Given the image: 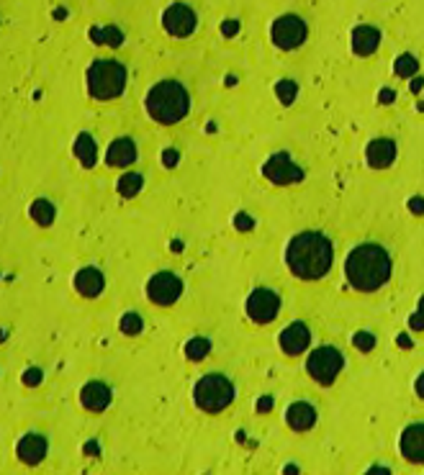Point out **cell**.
Listing matches in <instances>:
<instances>
[{
	"label": "cell",
	"instance_id": "cell-1",
	"mask_svg": "<svg viewBox=\"0 0 424 475\" xmlns=\"http://www.w3.org/2000/svg\"><path fill=\"white\" fill-rule=\"evenodd\" d=\"M285 260H288V268H291L293 275L303 277V280H319V277L329 273L334 249H331V242L324 234L303 231V234L291 239Z\"/></svg>",
	"mask_w": 424,
	"mask_h": 475
},
{
	"label": "cell",
	"instance_id": "cell-2",
	"mask_svg": "<svg viewBox=\"0 0 424 475\" xmlns=\"http://www.w3.org/2000/svg\"><path fill=\"white\" fill-rule=\"evenodd\" d=\"M345 273L355 291H378L391 277V257L381 245H357L347 254Z\"/></svg>",
	"mask_w": 424,
	"mask_h": 475
},
{
	"label": "cell",
	"instance_id": "cell-3",
	"mask_svg": "<svg viewBox=\"0 0 424 475\" xmlns=\"http://www.w3.org/2000/svg\"><path fill=\"white\" fill-rule=\"evenodd\" d=\"M191 108V98L180 83L175 80H162L146 92V113L152 116L154 121L160 123H177L185 118Z\"/></svg>",
	"mask_w": 424,
	"mask_h": 475
},
{
	"label": "cell",
	"instance_id": "cell-4",
	"mask_svg": "<svg viewBox=\"0 0 424 475\" xmlns=\"http://www.w3.org/2000/svg\"><path fill=\"white\" fill-rule=\"evenodd\" d=\"M126 85V67L116 60H95L88 69V90L93 98L111 100L123 92Z\"/></svg>",
	"mask_w": 424,
	"mask_h": 475
},
{
	"label": "cell",
	"instance_id": "cell-5",
	"mask_svg": "<svg viewBox=\"0 0 424 475\" xmlns=\"http://www.w3.org/2000/svg\"><path fill=\"white\" fill-rule=\"evenodd\" d=\"M193 399H196V406L200 411L216 414V411L226 408L234 401V383H231L229 378L219 376V373L203 376L196 383V388H193Z\"/></svg>",
	"mask_w": 424,
	"mask_h": 475
},
{
	"label": "cell",
	"instance_id": "cell-6",
	"mask_svg": "<svg viewBox=\"0 0 424 475\" xmlns=\"http://www.w3.org/2000/svg\"><path fill=\"white\" fill-rule=\"evenodd\" d=\"M342 365H345V357H342V352L334 350V347H319V350H314V352L308 354L306 360L308 376L322 385L334 383L337 376L342 373Z\"/></svg>",
	"mask_w": 424,
	"mask_h": 475
},
{
	"label": "cell",
	"instance_id": "cell-7",
	"mask_svg": "<svg viewBox=\"0 0 424 475\" xmlns=\"http://www.w3.org/2000/svg\"><path fill=\"white\" fill-rule=\"evenodd\" d=\"M280 311V296L270 288H257V291L247 298V314L257 324H270Z\"/></svg>",
	"mask_w": 424,
	"mask_h": 475
},
{
	"label": "cell",
	"instance_id": "cell-8",
	"mask_svg": "<svg viewBox=\"0 0 424 475\" xmlns=\"http://www.w3.org/2000/svg\"><path fill=\"white\" fill-rule=\"evenodd\" d=\"M183 293V283L180 277L172 273H157V275L146 283V296L157 306H172Z\"/></svg>",
	"mask_w": 424,
	"mask_h": 475
},
{
	"label": "cell",
	"instance_id": "cell-9",
	"mask_svg": "<svg viewBox=\"0 0 424 475\" xmlns=\"http://www.w3.org/2000/svg\"><path fill=\"white\" fill-rule=\"evenodd\" d=\"M303 39H306V23L301 21L299 15H280L273 23V41L280 49H296L303 44Z\"/></svg>",
	"mask_w": 424,
	"mask_h": 475
},
{
	"label": "cell",
	"instance_id": "cell-10",
	"mask_svg": "<svg viewBox=\"0 0 424 475\" xmlns=\"http://www.w3.org/2000/svg\"><path fill=\"white\" fill-rule=\"evenodd\" d=\"M162 23H165L167 34L185 39L196 31V26H198V15H196V11H193L191 6H185V3H175V6H170L167 11H165Z\"/></svg>",
	"mask_w": 424,
	"mask_h": 475
},
{
	"label": "cell",
	"instance_id": "cell-11",
	"mask_svg": "<svg viewBox=\"0 0 424 475\" xmlns=\"http://www.w3.org/2000/svg\"><path fill=\"white\" fill-rule=\"evenodd\" d=\"M262 172H265V177H268L270 183H280V185L296 183V180L303 177L301 167L288 157V154H275V157H270L268 165L262 167Z\"/></svg>",
	"mask_w": 424,
	"mask_h": 475
},
{
	"label": "cell",
	"instance_id": "cell-12",
	"mask_svg": "<svg viewBox=\"0 0 424 475\" xmlns=\"http://www.w3.org/2000/svg\"><path fill=\"white\" fill-rule=\"evenodd\" d=\"M401 455L409 462H424V424H409L401 434Z\"/></svg>",
	"mask_w": 424,
	"mask_h": 475
},
{
	"label": "cell",
	"instance_id": "cell-13",
	"mask_svg": "<svg viewBox=\"0 0 424 475\" xmlns=\"http://www.w3.org/2000/svg\"><path fill=\"white\" fill-rule=\"evenodd\" d=\"M308 342H311V331H308L306 324L301 322L291 324V326L280 334V347H283L285 354H301L308 347Z\"/></svg>",
	"mask_w": 424,
	"mask_h": 475
},
{
	"label": "cell",
	"instance_id": "cell-14",
	"mask_svg": "<svg viewBox=\"0 0 424 475\" xmlns=\"http://www.w3.org/2000/svg\"><path fill=\"white\" fill-rule=\"evenodd\" d=\"M134 160H137V144L129 137H118L116 142H111L106 154L108 167H126Z\"/></svg>",
	"mask_w": 424,
	"mask_h": 475
},
{
	"label": "cell",
	"instance_id": "cell-15",
	"mask_svg": "<svg viewBox=\"0 0 424 475\" xmlns=\"http://www.w3.org/2000/svg\"><path fill=\"white\" fill-rule=\"evenodd\" d=\"M80 401H83L85 408H90V411H103L108 408L111 404V388L106 383H100V380H93L83 388L80 393Z\"/></svg>",
	"mask_w": 424,
	"mask_h": 475
},
{
	"label": "cell",
	"instance_id": "cell-16",
	"mask_svg": "<svg viewBox=\"0 0 424 475\" xmlns=\"http://www.w3.org/2000/svg\"><path fill=\"white\" fill-rule=\"evenodd\" d=\"M393 160H396V144H393L391 139H376V142H370V146H368L370 167L383 170V167H388Z\"/></svg>",
	"mask_w": 424,
	"mask_h": 475
},
{
	"label": "cell",
	"instance_id": "cell-17",
	"mask_svg": "<svg viewBox=\"0 0 424 475\" xmlns=\"http://www.w3.org/2000/svg\"><path fill=\"white\" fill-rule=\"evenodd\" d=\"M381 44V31L373 29V26H357L353 31V49L355 54H360V57H368L373 54Z\"/></svg>",
	"mask_w": 424,
	"mask_h": 475
},
{
	"label": "cell",
	"instance_id": "cell-18",
	"mask_svg": "<svg viewBox=\"0 0 424 475\" xmlns=\"http://www.w3.org/2000/svg\"><path fill=\"white\" fill-rule=\"evenodd\" d=\"M46 455V439L41 434H26V437L18 442V457L29 465H36L41 462V457Z\"/></svg>",
	"mask_w": 424,
	"mask_h": 475
},
{
	"label": "cell",
	"instance_id": "cell-19",
	"mask_svg": "<svg viewBox=\"0 0 424 475\" xmlns=\"http://www.w3.org/2000/svg\"><path fill=\"white\" fill-rule=\"evenodd\" d=\"M75 288L80 291V296H85V298H95V296L103 291V275H100V270L83 268L75 275Z\"/></svg>",
	"mask_w": 424,
	"mask_h": 475
},
{
	"label": "cell",
	"instance_id": "cell-20",
	"mask_svg": "<svg viewBox=\"0 0 424 475\" xmlns=\"http://www.w3.org/2000/svg\"><path fill=\"white\" fill-rule=\"evenodd\" d=\"M316 422V408L311 406V404H306V401H299V404H293L291 408H288V424H291L293 429H311Z\"/></svg>",
	"mask_w": 424,
	"mask_h": 475
},
{
	"label": "cell",
	"instance_id": "cell-21",
	"mask_svg": "<svg viewBox=\"0 0 424 475\" xmlns=\"http://www.w3.org/2000/svg\"><path fill=\"white\" fill-rule=\"evenodd\" d=\"M75 154L85 167H93V165H95V142H93L90 134H80V137H77Z\"/></svg>",
	"mask_w": 424,
	"mask_h": 475
},
{
	"label": "cell",
	"instance_id": "cell-22",
	"mask_svg": "<svg viewBox=\"0 0 424 475\" xmlns=\"http://www.w3.org/2000/svg\"><path fill=\"white\" fill-rule=\"evenodd\" d=\"M31 219L39 223V226H49L54 221V206L49 200L39 198L31 203Z\"/></svg>",
	"mask_w": 424,
	"mask_h": 475
},
{
	"label": "cell",
	"instance_id": "cell-23",
	"mask_svg": "<svg viewBox=\"0 0 424 475\" xmlns=\"http://www.w3.org/2000/svg\"><path fill=\"white\" fill-rule=\"evenodd\" d=\"M93 39L98 41V44H106V46H118L121 44V31L114 29V26H106V29H95L93 31Z\"/></svg>",
	"mask_w": 424,
	"mask_h": 475
},
{
	"label": "cell",
	"instance_id": "cell-24",
	"mask_svg": "<svg viewBox=\"0 0 424 475\" xmlns=\"http://www.w3.org/2000/svg\"><path fill=\"white\" fill-rule=\"evenodd\" d=\"M142 185H144L142 183V175L131 172V175H123L121 180H118V193L129 198V195H137V193L142 191Z\"/></svg>",
	"mask_w": 424,
	"mask_h": 475
},
{
	"label": "cell",
	"instance_id": "cell-25",
	"mask_svg": "<svg viewBox=\"0 0 424 475\" xmlns=\"http://www.w3.org/2000/svg\"><path fill=\"white\" fill-rule=\"evenodd\" d=\"M275 90L280 103H283V106H291L293 100H296V95H299V85L293 83V80H280V83L275 85Z\"/></svg>",
	"mask_w": 424,
	"mask_h": 475
},
{
	"label": "cell",
	"instance_id": "cell-26",
	"mask_svg": "<svg viewBox=\"0 0 424 475\" xmlns=\"http://www.w3.org/2000/svg\"><path fill=\"white\" fill-rule=\"evenodd\" d=\"M419 69V62H416L414 54H401L396 60V75L399 77H411Z\"/></svg>",
	"mask_w": 424,
	"mask_h": 475
},
{
	"label": "cell",
	"instance_id": "cell-27",
	"mask_svg": "<svg viewBox=\"0 0 424 475\" xmlns=\"http://www.w3.org/2000/svg\"><path fill=\"white\" fill-rule=\"evenodd\" d=\"M208 350H211V345H208L206 339H193V342H188V347H185V352H188L191 360H203L208 354Z\"/></svg>",
	"mask_w": 424,
	"mask_h": 475
},
{
	"label": "cell",
	"instance_id": "cell-28",
	"mask_svg": "<svg viewBox=\"0 0 424 475\" xmlns=\"http://www.w3.org/2000/svg\"><path fill=\"white\" fill-rule=\"evenodd\" d=\"M121 331L123 334H129V337H134V334H139L142 331V319H139V314H126L121 319Z\"/></svg>",
	"mask_w": 424,
	"mask_h": 475
},
{
	"label": "cell",
	"instance_id": "cell-29",
	"mask_svg": "<svg viewBox=\"0 0 424 475\" xmlns=\"http://www.w3.org/2000/svg\"><path fill=\"white\" fill-rule=\"evenodd\" d=\"M353 342H355V347H357L360 352H370V350L376 347V337H373L370 331H357Z\"/></svg>",
	"mask_w": 424,
	"mask_h": 475
},
{
	"label": "cell",
	"instance_id": "cell-30",
	"mask_svg": "<svg viewBox=\"0 0 424 475\" xmlns=\"http://www.w3.org/2000/svg\"><path fill=\"white\" fill-rule=\"evenodd\" d=\"M237 226H239V229H242V231L252 229V219H247L245 214H239V216H237Z\"/></svg>",
	"mask_w": 424,
	"mask_h": 475
},
{
	"label": "cell",
	"instance_id": "cell-31",
	"mask_svg": "<svg viewBox=\"0 0 424 475\" xmlns=\"http://www.w3.org/2000/svg\"><path fill=\"white\" fill-rule=\"evenodd\" d=\"M411 211H414V214H424V200L419 198V200H411Z\"/></svg>",
	"mask_w": 424,
	"mask_h": 475
},
{
	"label": "cell",
	"instance_id": "cell-32",
	"mask_svg": "<svg viewBox=\"0 0 424 475\" xmlns=\"http://www.w3.org/2000/svg\"><path fill=\"white\" fill-rule=\"evenodd\" d=\"M411 329H424V316H414L411 319Z\"/></svg>",
	"mask_w": 424,
	"mask_h": 475
},
{
	"label": "cell",
	"instance_id": "cell-33",
	"mask_svg": "<svg viewBox=\"0 0 424 475\" xmlns=\"http://www.w3.org/2000/svg\"><path fill=\"white\" fill-rule=\"evenodd\" d=\"M416 393H419V396L424 399V376L416 378Z\"/></svg>",
	"mask_w": 424,
	"mask_h": 475
},
{
	"label": "cell",
	"instance_id": "cell-34",
	"mask_svg": "<svg viewBox=\"0 0 424 475\" xmlns=\"http://www.w3.org/2000/svg\"><path fill=\"white\" fill-rule=\"evenodd\" d=\"M177 157H175V152H165V165H172Z\"/></svg>",
	"mask_w": 424,
	"mask_h": 475
},
{
	"label": "cell",
	"instance_id": "cell-35",
	"mask_svg": "<svg viewBox=\"0 0 424 475\" xmlns=\"http://www.w3.org/2000/svg\"><path fill=\"white\" fill-rule=\"evenodd\" d=\"M270 406H273V401H270V399H262L260 401V411H268Z\"/></svg>",
	"mask_w": 424,
	"mask_h": 475
},
{
	"label": "cell",
	"instance_id": "cell-36",
	"mask_svg": "<svg viewBox=\"0 0 424 475\" xmlns=\"http://www.w3.org/2000/svg\"><path fill=\"white\" fill-rule=\"evenodd\" d=\"M419 88H422V80H414V83H411V90H419Z\"/></svg>",
	"mask_w": 424,
	"mask_h": 475
},
{
	"label": "cell",
	"instance_id": "cell-37",
	"mask_svg": "<svg viewBox=\"0 0 424 475\" xmlns=\"http://www.w3.org/2000/svg\"><path fill=\"white\" fill-rule=\"evenodd\" d=\"M419 316H424V296H422V301H419Z\"/></svg>",
	"mask_w": 424,
	"mask_h": 475
}]
</instances>
